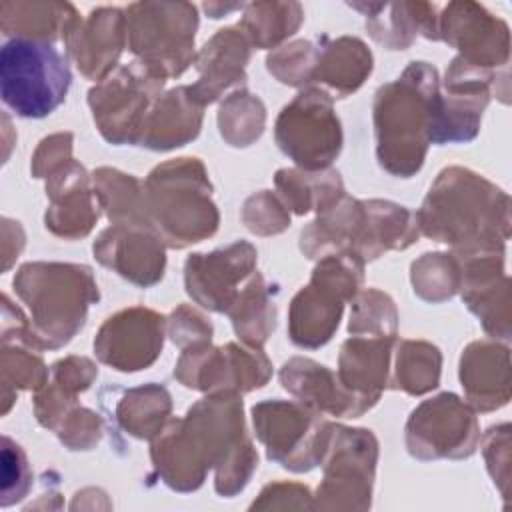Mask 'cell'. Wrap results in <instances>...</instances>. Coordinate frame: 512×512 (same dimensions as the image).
<instances>
[{
  "instance_id": "cell-33",
  "label": "cell",
  "mask_w": 512,
  "mask_h": 512,
  "mask_svg": "<svg viewBox=\"0 0 512 512\" xmlns=\"http://www.w3.org/2000/svg\"><path fill=\"white\" fill-rule=\"evenodd\" d=\"M274 186L288 210L298 216L308 212L320 214L346 194L342 176L334 168L316 172L302 168H280L274 174Z\"/></svg>"
},
{
  "instance_id": "cell-44",
  "label": "cell",
  "mask_w": 512,
  "mask_h": 512,
  "mask_svg": "<svg viewBox=\"0 0 512 512\" xmlns=\"http://www.w3.org/2000/svg\"><path fill=\"white\" fill-rule=\"evenodd\" d=\"M242 224L256 236H276L290 228V210L272 190L250 194L240 210Z\"/></svg>"
},
{
  "instance_id": "cell-48",
  "label": "cell",
  "mask_w": 512,
  "mask_h": 512,
  "mask_svg": "<svg viewBox=\"0 0 512 512\" xmlns=\"http://www.w3.org/2000/svg\"><path fill=\"white\" fill-rule=\"evenodd\" d=\"M214 326L208 316L190 304L176 306L166 318V336L180 350L212 342Z\"/></svg>"
},
{
  "instance_id": "cell-50",
  "label": "cell",
  "mask_w": 512,
  "mask_h": 512,
  "mask_svg": "<svg viewBox=\"0 0 512 512\" xmlns=\"http://www.w3.org/2000/svg\"><path fill=\"white\" fill-rule=\"evenodd\" d=\"M74 134L72 132H56L40 140L38 148L32 154L30 172L34 178H48L52 172L70 162L72 156Z\"/></svg>"
},
{
  "instance_id": "cell-6",
  "label": "cell",
  "mask_w": 512,
  "mask_h": 512,
  "mask_svg": "<svg viewBox=\"0 0 512 512\" xmlns=\"http://www.w3.org/2000/svg\"><path fill=\"white\" fill-rule=\"evenodd\" d=\"M126 48L162 80L182 76L196 58L198 8L192 2L142 0L124 8Z\"/></svg>"
},
{
  "instance_id": "cell-15",
  "label": "cell",
  "mask_w": 512,
  "mask_h": 512,
  "mask_svg": "<svg viewBox=\"0 0 512 512\" xmlns=\"http://www.w3.org/2000/svg\"><path fill=\"white\" fill-rule=\"evenodd\" d=\"M174 378L188 390L246 394L268 384L272 362L262 348L244 342L224 346L208 342L182 350L174 366Z\"/></svg>"
},
{
  "instance_id": "cell-32",
  "label": "cell",
  "mask_w": 512,
  "mask_h": 512,
  "mask_svg": "<svg viewBox=\"0 0 512 512\" xmlns=\"http://www.w3.org/2000/svg\"><path fill=\"white\" fill-rule=\"evenodd\" d=\"M366 206V242L362 250V260L372 262L390 250H406L420 238V228L416 214L406 206L370 198L364 200Z\"/></svg>"
},
{
  "instance_id": "cell-19",
  "label": "cell",
  "mask_w": 512,
  "mask_h": 512,
  "mask_svg": "<svg viewBox=\"0 0 512 512\" xmlns=\"http://www.w3.org/2000/svg\"><path fill=\"white\" fill-rule=\"evenodd\" d=\"M504 254L506 250H486L456 258L462 268V302L490 338L508 342L512 336V282L504 270Z\"/></svg>"
},
{
  "instance_id": "cell-7",
  "label": "cell",
  "mask_w": 512,
  "mask_h": 512,
  "mask_svg": "<svg viewBox=\"0 0 512 512\" xmlns=\"http://www.w3.org/2000/svg\"><path fill=\"white\" fill-rule=\"evenodd\" d=\"M364 266L348 252L318 258L310 282L294 294L288 308V338L294 346L314 350L332 340L346 302L362 290Z\"/></svg>"
},
{
  "instance_id": "cell-43",
  "label": "cell",
  "mask_w": 512,
  "mask_h": 512,
  "mask_svg": "<svg viewBox=\"0 0 512 512\" xmlns=\"http://www.w3.org/2000/svg\"><path fill=\"white\" fill-rule=\"evenodd\" d=\"M318 54L316 40H294L282 44L266 56V70L284 86L308 88L312 86V74Z\"/></svg>"
},
{
  "instance_id": "cell-24",
  "label": "cell",
  "mask_w": 512,
  "mask_h": 512,
  "mask_svg": "<svg viewBox=\"0 0 512 512\" xmlns=\"http://www.w3.org/2000/svg\"><path fill=\"white\" fill-rule=\"evenodd\" d=\"M458 378L474 412H494L510 402V348L500 340H474L462 354Z\"/></svg>"
},
{
  "instance_id": "cell-18",
  "label": "cell",
  "mask_w": 512,
  "mask_h": 512,
  "mask_svg": "<svg viewBox=\"0 0 512 512\" xmlns=\"http://www.w3.org/2000/svg\"><path fill=\"white\" fill-rule=\"evenodd\" d=\"M166 318L146 306H130L108 316L94 338L96 358L118 372L150 368L162 354Z\"/></svg>"
},
{
  "instance_id": "cell-51",
  "label": "cell",
  "mask_w": 512,
  "mask_h": 512,
  "mask_svg": "<svg viewBox=\"0 0 512 512\" xmlns=\"http://www.w3.org/2000/svg\"><path fill=\"white\" fill-rule=\"evenodd\" d=\"M50 376L62 388L80 394L98 378V366L86 356H64L50 366Z\"/></svg>"
},
{
  "instance_id": "cell-13",
  "label": "cell",
  "mask_w": 512,
  "mask_h": 512,
  "mask_svg": "<svg viewBox=\"0 0 512 512\" xmlns=\"http://www.w3.org/2000/svg\"><path fill=\"white\" fill-rule=\"evenodd\" d=\"M494 92L502 104L510 102L508 68L502 72L482 70L466 64L458 56L452 58L440 86L432 144L472 142L480 132L484 110Z\"/></svg>"
},
{
  "instance_id": "cell-11",
  "label": "cell",
  "mask_w": 512,
  "mask_h": 512,
  "mask_svg": "<svg viewBox=\"0 0 512 512\" xmlns=\"http://www.w3.org/2000/svg\"><path fill=\"white\" fill-rule=\"evenodd\" d=\"M378 464V438L368 428L334 424L322 458L324 478L314 494V510H368Z\"/></svg>"
},
{
  "instance_id": "cell-10",
  "label": "cell",
  "mask_w": 512,
  "mask_h": 512,
  "mask_svg": "<svg viewBox=\"0 0 512 512\" xmlns=\"http://www.w3.org/2000/svg\"><path fill=\"white\" fill-rule=\"evenodd\" d=\"M274 140L296 168L326 170L340 156L344 134L334 98L318 88H302L278 114Z\"/></svg>"
},
{
  "instance_id": "cell-27",
  "label": "cell",
  "mask_w": 512,
  "mask_h": 512,
  "mask_svg": "<svg viewBox=\"0 0 512 512\" xmlns=\"http://www.w3.org/2000/svg\"><path fill=\"white\" fill-rule=\"evenodd\" d=\"M366 222L364 200L344 194L330 208L316 214L306 228H302L300 250L310 260L336 252H348L362 260Z\"/></svg>"
},
{
  "instance_id": "cell-14",
  "label": "cell",
  "mask_w": 512,
  "mask_h": 512,
  "mask_svg": "<svg viewBox=\"0 0 512 512\" xmlns=\"http://www.w3.org/2000/svg\"><path fill=\"white\" fill-rule=\"evenodd\" d=\"M404 444L416 460H464L480 444L476 412L454 392L420 402L404 426Z\"/></svg>"
},
{
  "instance_id": "cell-52",
  "label": "cell",
  "mask_w": 512,
  "mask_h": 512,
  "mask_svg": "<svg viewBox=\"0 0 512 512\" xmlns=\"http://www.w3.org/2000/svg\"><path fill=\"white\" fill-rule=\"evenodd\" d=\"M26 244L24 228L18 220L2 218V270L6 272L12 262L20 256Z\"/></svg>"
},
{
  "instance_id": "cell-47",
  "label": "cell",
  "mask_w": 512,
  "mask_h": 512,
  "mask_svg": "<svg viewBox=\"0 0 512 512\" xmlns=\"http://www.w3.org/2000/svg\"><path fill=\"white\" fill-rule=\"evenodd\" d=\"M54 432L68 450L88 452L98 446L104 432V422L94 410L86 406H76L66 414V418L58 424Z\"/></svg>"
},
{
  "instance_id": "cell-39",
  "label": "cell",
  "mask_w": 512,
  "mask_h": 512,
  "mask_svg": "<svg viewBox=\"0 0 512 512\" xmlns=\"http://www.w3.org/2000/svg\"><path fill=\"white\" fill-rule=\"evenodd\" d=\"M218 132L232 148H248L260 140L266 128L264 102L246 88L232 90L216 114Z\"/></svg>"
},
{
  "instance_id": "cell-42",
  "label": "cell",
  "mask_w": 512,
  "mask_h": 512,
  "mask_svg": "<svg viewBox=\"0 0 512 512\" xmlns=\"http://www.w3.org/2000/svg\"><path fill=\"white\" fill-rule=\"evenodd\" d=\"M352 336H398V308L390 294L364 288L352 298L348 320Z\"/></svg>"
},
{
  "instance_id": "cell-16",
  "label": "cell",
  "mask_w": 512,
  "mask_h": 512,
  "mask_svg": "<svg viewBox=\"0 0 512 512\" xmlns=\"http://www.w3.org/2000/svg\"><path fill=\"white\" fill-rule=\"evenodd\" d=\"M438 40L470 66L494 72L508 68L510 28L478 2H448L438 12Z\"/></svg>"
},
{
  "instance_id": "cell-12",
  "label": "cell",
  "mask_w": 512,
  "mask_h": 512,
  "mask_svg": "<svg viewBox=\"0 0 512 512\" xmlns=\"http://www.w3.org/2000/svg\"><path fill=\"white\" fill-rule=\"evenodd\" d=\"M160 76L132 60L88 90V106L102 138L114 146L138 144L154 102L164 94Z\"/></svg>"
},
{
  "instance_id": "cell-53",
  "label": "cell",
  "mask_w": 512,
  "mask_h": 512,
  "mask_svg": "<svg viewBox=\"0 0 512 512\" xmlns=\"http://www.w3.org/2000/svg\"><path fill=\"white\" fill-rule=\"evenodd\" d=\"M246 4H222V2H204L202 10L210 16V18H222L234 10H244Z\"/></svg>"
},
{
  "instance_id": "cell-38",
  "label": "cell",
  "mask_w": 512,
  "mask_h": 512,
  "mask_svg": "<svg viewBox=\"0 0 512 512\" xmlns=\"http://www.w3.org/2000/svg\"><path fill=\"white\" fill-rule=\"evenodd\" d=\"M442 352L426 340H396L390 372V388L408 396H422L438 388Z\"/></svg>"
},
{
  "instance_id": "cell-17",
  "label": "cell",
  "mask_w": 512,
  "mask_h": 512,
  "mask_svg": "<svg viewBox=\"0 0 512 512\" xmlns=\"http://www.w3.org/2000/svg\"><path fill=\"white\" fill-rule=\"evenodd\" d=\"M256 262L258 252L248 240H236L206 254H190L184 262L186 294L204 310L226 314L256 272Z\"/></svg>"
},
{
  "instance_id": "cell-46",
  "label": "cell",
  "mask_w": 512,
  "mask_h": 512,
  "mask_svg": "<svg viewBox=\"0 0 512 512\" xmlns=\"http://www.w3.org/2000/svg\"><path fill=\"white\" fill-rule=\"evenodd\" d=\"M32 468L24 448L2 436V508L20 502L32 488Z\"/></svg>"
},
{
  "instance_id": "cell-34",
  "label": "cell",
  "mask_w": 512,
  "mask_h": 512,
  "mask_svg": "<svg viewBox=\"0 0 512 512\" xmlns=\"http://www.w3.org/2000/svg\"><path fill=\"white\" fill-rule=\"evenodd\" d=\"M172 396L166 386L148 382L122 390L114 404V420L120 430L136 440H152L170 420Z\"/></svg>"
},
{
  "instance_id": "cell-35",
  "label": "cell",
  "mask_w": 512,
  "mask_h": 512,
  "mask_svg": "<svg viewBox=\"0 0 512 512\" xmlns=\"http://www.w3.org/2000/svg\"><path fill=\"white\" fill-rule=\"evenodd\" d=\"M234 334L248 346L262 348L276 328V302L264 276L256 270L226 312Z\"/></svg>"
},
{
  "instance_id": "cell-36",
  "label": "cell",
  "mask_w": 512,
  "mask_h": 512,
  "mask_svg": "<svg viewBox=\"0 0 512 512\" xmlns=\"http://www.w3.org/2000/svg\"><path fill=\"white\" fill-rule=\"evenodd\" d=\"M92 188L110 224L150 226L144 206V184L118 168L102 166L92 172Z\"/></svg>"
},
{
  "instance_id": "cell-8",
  "label": "cell",
  "mask_w": 512,
  "mask_h": 512,
  "mask_svg": "<svg viewBox=\"0 0 512 512\" xmlns=\"http://www.w3.org/2000/svg\"><path fill=\"white\" fill-rule=\"evenodd\" d=\"M72 84L68 56L52 44L8 40L0 50V96L20 118H46Z\"/></svg>"
},
{
  "instance_id": "cell-29",
  "label": "cell",
  "mask_w": 512,
  "mask_h": 512,
  "mask_svg": "<svg viewBox=\"0 0 512 512\" xmlns=\"http://www.w3.org/2000/svg\"><path fill=\"white\" fill-rule=\"evenodd\" d=\"M398 336H350L338 354L340 382L372 406L390 388L392 356Z\"/></svg>"
},
{
  "instance_id": "cell-9",
  "label": "cell",
  "mask_w": 512,
  "mask_h": 512,
  "mask_svg": "<svg viewBox=\"0 0 512 512\" xmlns=\"http://www.w3.org/2000/svg\"><path fill=\"white\" fill-rule=\"evenodd\" d=\"M252 424L266 458L290 472H310L322 464L334 422L300 400H262L252 406Z\"/></svg>"
},
{
  "instance_id": "cell-22",
  "label": "cell",
  "mask_w": 512,
  "mask_h": 512,
  "mask_svg": "<svg viewBox=\"0 0 512 512\" xmlns=\"http://www.w3.org/2000/svg\"><path fill=\"white\" fill-rule=\"evenodd\" d=\"M46 198L44 226L64 240L88 236L102 212L92 188V174L74 158L46 178Z\"/></svg>"
},
{
  "instance_id": "cell-40",
  "label": "cell",
  "mask_w": 512,
  "mask_h": 512,
  "mask_svg": "<svg viewBox=\"0 0 512 512\" xmlns=\"http://www.w3.org/2000/svg\"><path fill=\"white\" fill-rule=\"evenodd\" d=\"M34 350L22 342H2V416L18 398V390H40L48 382L50 368Z\"/></svg>"
},
{
  "instance_id": "cell-23",
  "label": "cell",
  "mask_w": 512,
  "mask_h": 512,
  "mask_svg": "<svg viewBox=\"0 0 512 512\" xmlns=\"http://www.w3.org/2000/svg\"><path fill=\"white\" fill-rule=\"evenodd\" d=\"M278 380L282 388L302 404L316 412L336 418H360L374 406L364 398L350 392L328 366L294 356L280 366Z\"/></svg>"
},
{
  "instance_id": "cell-4",
  "label": "cell",
  "mask_w": 512,
  "mask_h": 512,
  "mask_svg": "<svg viewBox=\"0 0 512 512\" xmlns=\"http://www.w3.org/2000/svg\"><path fill=\"white\" fill-rule=\"evenodd\" d=\"M14 290L28 308L36 350H58L84 328L98 304L94 272L74 262H26L16 270Z\"/></svg>"
},
{
  "instance_id": "cell-1",
  "label": "cell",
  "mask_w": 512,
  "mask_h": 512,
  "mask_svg": "<svg viewBox=\"0 0 512 512\" xmlns=\"http://www.w3.org/2000/svg\"><path fill=\"white\" fill-rule=\"evenodd\" d=\"M150 460L158 478L174 492L198 490L208 470H214L216 494H240L258 468L242 394L210 392L182 418H170L150 440Z\"/></svg>"
},
{
  "instance_id": "cell-30",
  "label": "cell",
  "mask_w": 512,
  "mask_h": 512,
  "mask_svg": "<svg viewBox=\"0 0 512 512\" xmlns=\"http://www.w3.org/2000/svg\"><path fill=\"white\" fill-rule=\"evenodd\" d=\"M318 54L312 86L326 90L332 98L354 94L372 74L374 56L364 40L356 36H318Z\"/></svg>"
},
{
  "instance_id": "cell-20",
  "label": "cell",
  "mask_w": 512,
  "mask_h": 512,
  "mask_svg": "<svg viewBox=\"0 0 512 512\" xmlns=\"http://www.w3.org/2000/svg\"><path fill=\"white\" fill-rule=\"evenodd\" d=\"M92 254L138 288L158 284L166 272V244L150 226L110 224L94 240Z\"/></svg>"
},
{
  "instance_id": "cell-26",
  "label": "cell",
  "mask_w": 512,
  "mask_h": 512,
  "mask_svg": "<svg viewBox=\"0 0 512 512\" xmlns=\"http://www.w3.org/2000/svg\"><path fill=\"white\" fill-rule=\"evenodd\" d=\"M366 20V32L386 50H406L418 36L438 40V6L430 2H348Z\"/></svg>"
},
{
  "instance_id": "cell-31",
  "label": "cell",
  "mask_w": 512,
  "mask_h": 512,
  "mask_svg": "<svg viewBox=\"0 0 512 512\" xmlns=\"http://www.w3.org/2000/svg\"><path fill=\"white\" fill-rule=\"evenodd\" d=\"M80 18L70 2L4 0L0 2V28L10 40L52 44L64 40L70 26Z\"/></svg>"
},
{
  "instance_id": "cell-21",
  "label": "cell",
  "mask_w": 512,
  "mask_h": 512,
  "mask_svg": "<svg viewBox=\"0 0 512 512\" xmlns=\"http://www.w3.org/2000/svg\"><path fill=\"white\" fill-rule=\"evenodd\" d=\"M62 42L80 74L98 84L118 68L126 48V14L116 6H98L80 16Z\"/></svg>"
},
{
  "instance_id": "cell-41",
  "label": "cell",
  "mask_w": 512,
  "mask_h": 512,
  "mask_svg": "<svg viewBox=\"0 0 512 512\" xmlns=\"http://www.w3.org/2000/svg\"><path fill=\"white\" fill-rule=\"evenodd\" d=\"M412 290L430 304H440L460 292L462 268L452 252H424L410 266Z\"/></svg>"
},
{
  "instance_id": "cell-5",
  "label": "cell",
  "mask_w": 512,
  "mask_h": 512,
  "mask_svg": "<svg viewBox=\"0 0 512 512\" xmlns=\"http://www.w3.org/2000/svg\"><path fill=\"white\" fill-rule=\"evenodd\" d=\"M142 184L148 220L166 248L182 250L218 232L220 212L200 158H170L154 166Z\"/></svg>"
},
{
  "instance_id": "cell-25",
  "label": "cell",
  "mask_w": 512,
  "mask_h": 512,
  "mask_svg": "<svg viewBox=\"0 0 512 512\" xmlns=\"http://www.w3.org/2000/svg\"><path fill=\"white\" fill-rule=\"evenodd\" d=\"M252 58V44L240 26H226L196 52L194 68L198 80L190 84L200 104L216 102L226 90L246 82V66Z\"/></svg>"
},
{
  "instance_id": "cell-45",
  "label": "cell",
  "mask_w": 512,
  "mask_h": 512,
  "mask_svg": "<svg viewBox=\"0 0 512 512\" xmlns=\"http://www.w3.org/2000/svg\"><path fill=\"white\" fill-rule=\"evenodd\" d=\"M482 456L486 470L498 488L504 504L510 502V484H512V454H510V424L502 422L490 426L482 436Z\"/></svg>"
},
{
  "instance_id": "cell-28",
  "label": "cell",
  "mask_w": 512,
  "mask_h": 512,
  "mask_svg": "<svg viewBox=\"0 0 512 512\" xmlns=\"http://www.w3.org/2000/svg\"><path fill=\"white\" fill-rule=\"evenodd\" d=\"M204 108L192 94L190 84L166 90L148 112L136 146L168 152L190 144L202 130Z\"/></svg>"
},
{
  "instance_id": "cell-37",
  "label": "cell",
  "mask_w": 512,
  "mask_h": 512,
  "mask_svg": "<svg viewBox=\"0 0 512 512\" xmlns=\"http://www.w3.org/2000/svg\"><path fill=\"white\" fill-rule=\"evenodd\" d=\"M304 22V8L300 2H250L242 10L238 22L240 30L256 50H276L290 36L298 32Z\"/></svg>"
},
{
  "instance_id": "cell-49",
  "label": "cell",
  "mask_w": 512,
  "mask_h": 512,
  "mask_svg": "<svg viewBox=\"0 0 512 512\" xmlns=\"http://www.w3.org/2000/svg\"><path fill=\"white\" fill-rule=\"evenodd\" d=\"M250 510H314V496L298 482H270L262 488Z\"/></svg>"
},
{
  "instance_id": "cell-2",
  "label": "cell",
  "mask_w": 512,
  "mask_h": 512,
  "mask_svg": "<svg viewBox=\"0 0 512 512\" xmlns=\"http://www.w3.org/2000/svg\"><path fill=\"white\" fill-rule=\"evenodd\" d=\"M420 234L448 244L454 256L506 250L510 196L464 166H446L414 212Z\"/></svg>"
},
{
  "instance_id": "cell-3",
  "label": "cell",
  "mask_w": 512,
  "mask_h": 512,
  "mask_svg": "<svg viewBox=\"0 0 512 512\" xmlns=\"http://www.w3.org/2000/svg\"><path fill=\"white\" fill-rule=\"evenodd\" d=\"M438 102V70L424 60H412L396 80L376 90L372 122L382 170L410 178L424 166Z\"/></svg>"
}]
</instances>
